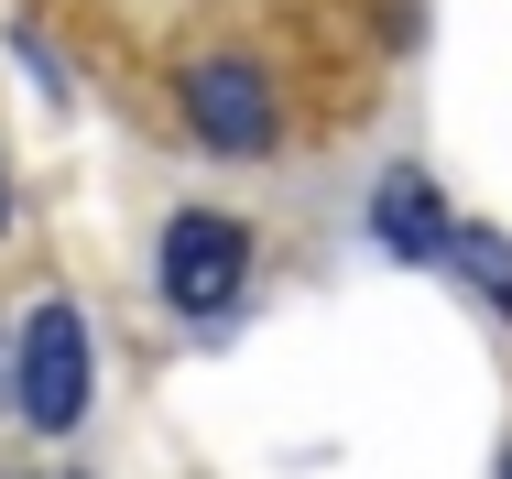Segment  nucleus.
<instances>
[{"mask_svg": "<svg viewBox=\"0 0 512 479\" xmlns=\"http://www.w3.org/2000/svg\"><path fill=\"white\" fill-rule=\"evenodd\" d=\"M11 403H22L33 436H66V425L88 414V316H77V305H33V316H22Z\"/></svg>", "mask_w": 512, "mask_h": 479, "instance_id": "f257e3e1", "label": "nucleus"}, {"mask_svg": "<svg viewBox=\"0 0 512 479\" xmlns=\"http://www.w3.org/2000/svg\"><path fill=\"white\" fill-rule=\"evenodd\" d=\"M240 284H251V229L229 207H186L164 229V305L175 316H229Z\"/></svg>", "mask_w": 512, "mask_h": 479, "instance_id": "f03ea898", "label": "nucleus"}, {"mask_svg": "<svg viewBox=\"0 0 512 479\" xmlns=\"http://www.w3.org/2000/svg\"><path fill=\"white\" fill-rule=\"evenodd\" d=\"M186 120L218 153H273V77L251 55H197L186 66Z\"/></svg>", "mask_w": 512, "mask_h": 479, "instance_id": "7ed1b4c3", "label": "nucleus"}, {"mask_svg": "<svg viewBox=\"0 0 512 479\" xmlns=\"http://www.w3.org/2000/svg\"><path fill=\"white\" fill-rule=\"evenodd\" d=\"M371 229H382L393 262H447V240H458V218L436 207L425 175H382V186H371Z\"/></svg>", "mask_w": 512, "mask_h": 479, "instance_id": "20e7f679", "label": "nucleus"}, {"mask_svg": "<svg viewBox=\"0 0 512 479\" xmlns=\"http://www.w3.org/2000/svg\"><path fill=\"white\" fill-rule=\"evenodd\" d=\"M447 262H458V273L512 316V240H502V229H458V240H447Z\"/></svg>", "mask_w": 512, "mask_h": 479, "instance_id": "39448f33", "label": "nucleus"}, {"mask_svg": "<svg viewBox=\"0 0 512 479\" xmlns=\"http://www.w3.org/2000/svg\"><path fill=\"white\" fill-rule=\"evenodd\" d=\"M502 479H512V447H502Z\"/></svg>", "mask_w": 512, "mask_h": 479, "instance_id": "423d86ee", "label": "nucleus"}]
</instances>
